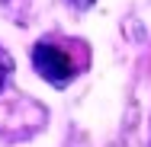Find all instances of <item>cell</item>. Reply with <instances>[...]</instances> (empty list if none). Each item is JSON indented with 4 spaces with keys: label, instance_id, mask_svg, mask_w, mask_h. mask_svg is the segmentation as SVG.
I'll use <instances>...</instances> for the list:
<instances>
[{
    "label": "cell",
    "instance_id": "1",
    "mask_svg": "<svg viewBox=\"0 0 151 147\" xmlns=\"http://www.w3.org/2000/svg\"><path fill=\"white\" fill-rule=\"evenodd\" d=\"M32 67H35V74L42 77V80H48V83H68L71 77H74V61L68 58V51L58 48V45H48V42H39L35 48H32Z\"/></svg>",
    "mask_w": 151,
    "mask_h": 147
},
{
    "label": "cell",
    "instance_id": "2",
    "mask_svg": "<svg viewBox=\"0 0 151 147\" xmlns=\"http://www.w3.org/2000/svg\"><path fill=\"white\" fill-rule=\"evenodd\" d=\"M10 77H13V58L6 48H0V93L10 87Z\"/></svg>",
    "mask_w": 151,
    "mask_h": 147
},
{
    "label": "cell",
    "instance_id": "3",
    "mask_svg": "<svg viewBox=\"0 0 151 147\" xmlns=\"http://www.w3.org/2000/svg\"><path fill=\"white\" fill-rule=\"evenodd\" d=\"M71 3H74V6H77V10H87V6H90L93 0H71Z\"/></svg>",
    "mask_w": 151,
    "mask_h": 147
}]
</instances>
